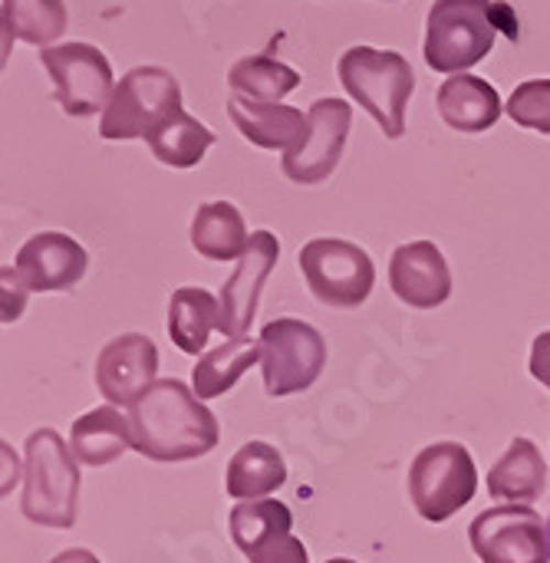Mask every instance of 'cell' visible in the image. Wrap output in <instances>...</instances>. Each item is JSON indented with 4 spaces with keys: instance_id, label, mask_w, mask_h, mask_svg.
Wrapping results in <instances>:
<instances>
[{
    "instance_id": "484cf974",
    "label": "cell",
    "mask_w": 550,
    "mask_h": 563,
    "mask_svg": "<svg viewBox=\"0 0 550 563\" xmlns=\"http://www.w3.org/2000/svg\"><path fill=\"white\" fill-rule=\"evenodd\" d=\"M145 142H148L152 155L162 165H168V168H195V165H201L205 152L215 145V132L205 122H198L195 115H188L185 109H178Z\"/></svg>"
},
{
    "instance_id": "44dd1931",
    "label": "cell",
    "mask_w": 550,
    "mask_h": 563,
    "mask_svg": "<svg viewBox=\"0 0 550 563\" xmlns=\"http://www.w3.org/2000/svg\"><path fill=\"white\" fill-rule=\"evenodd\" d=\"M287 462L271 442H248L241 445L224 472V492L238 501H257L284 488Z\"/></svg>"
},
{
    "instance_id": "f546056e",
    "label": "cell",
    "mask_w": 550,
    "mask_h": 563,
    "mask_svg": "<svg viewBox=\"0 0 550 563\" xmlns=\"http://www.w3.org/2000/svg\"><path fill=\"white\" fill-rule=\"evenodd\" d=\"M248 563H310V554H307L304 541H297V538L290 534L287 541H280L277 548L264 551L257 561H248Z\"/></svg>"
},
{
    "instance_id": "7c38bea8",
    "label": "cell",
    "mask_w": 550,
    "mask_h": 563,
    "mask_svg": "<svg viewBox=\"0 0 550 563\" xmlns=\"http://www.w3.org/2000/svg\"><path fill=\"white\" fill-rule=\"evenodd\" d=\"M280 261V241L271 231H254L248 251L241 254L234 274L224 280L221 287V317H218V330L234 340V336H248L251 320L257 313L261 303V290L267 284V277L274 274Z\"/></svg>"
},
{
    "instance_id": "9a60e30c",
    "label": "cell",
    "mask_w": 550,
    "mask_h": 563,
    "mask_svg": "<svg viewBox=\"0 0 550 563\" xmlns=\"http://www.w3.org/2000/svg\"><path fill=\"white\" fill-rule=\"evenodd\" d=\"M389 287L413 310H436L452 297V271L436 241L399 244L389 257Z\"/></svg>"
},
{
    "instance_id": "5bb4252c",
    "label": "cell",
    "mask_w": 550,
    "mask_h": 563,
    "mask_svg": "<svg viewBox=\"0 0 550 563\" xmlns=\"http://www.w3.org/2000/svg\"><path fill=\"white\" fill-rule=\"evenodd\" d=\"M13 271L20 274V280L26 284L30 294L73 290L89 271V254L69 234L40 231L16 251Z\"/></svg>"
},
{
    "instance_id": "4fadbf2b",
    "label": "cell",
    "mask_w": 550,
    "mask_h": 563,
    "mask_svg": "<svg viewBox=\"0 0 550 563\" xmlns=\"http://www.w3.org/2000/svg\"><path fill=\"white\" fill-rule=\"evenodd\" d=\"M158 350L145 333H119L99 350L96 386L109 406L132 409L158 379Z\"/></svg>"
},
{
    "instance_id": "f1b7e54d",
    "label": "cell",
    "mask_w": 550,
    "mask_h": 563,
    "mask_svg": "<svg viewBox=\"0 0 550 563\" xmlns=\"http://www.w3.org/2000/svg\"><path fill=\"white\" fill-rule=\"evenodd\" d=\"M26 284L20 280V274L13 267H3V323L20 320L23 307H26Z\"/></svg>"
},
{
    "instance_id": "6da1fadb",
    "label": "cell",
    "mask_w": 550,
    "mask_h": 563,
    "mask_svg": "<svg viewBox=\"0 0 550 563\" xmlns=\"http://www.w3.org/2000/svg\"><path fill=\"white\" fill-rule=\"evenodd\" d=\"M129 426L135 452L162 465L205 459L218 449L221 439L215 412L195 396L191 386L172 376L158 379L129 409Z\"/></svg>"
},
{
    "instance_id": "2e32d148",
    "label": "cell",
    "mask_w": 550,
    "mask_h": 563,
    "mask_svg": "<svg viewBox=\"0 0 550 563\" xmlns=\"http://www.w3.org/2000/svg\"><path fill=\"white\" fill-rule=\"evenodd\" d=\"M436 106H439V115L449 129L469 132V135L488 132L505 112L498 89L488 79L472 76V73L449 76L436 92Z\"/></svg>"
},
{
    "instance_id": "1f68e13d",
    "label": "cell",
    "mask_w": 550,
    "mask_h": 563,
    "mask_svg": "<svg viewBox=\"0 0 550 563\" xmlns=\"http://www.w3.org/2000/svg\"><path fill=\"white\" fill-rule=\"evenodd\" d=\"M50 563H102L92 551H82V548H69L63 554H56Z\"/></svg>"
},
{
    "instance_id": "7a4b0ae2",
    "label": "cell",
    "mask_w": 550,
    "mask_h": 563,
    "mask_svg": "<svg viewBox=\"0 0 550 563\" xmlns=\"http://www.w3.org/2000/svg\"><path fill=\"white\" fill-rule=\"evenodd\" d=\"M498 33L518 40V16L505 0H436L422 53L429 69L459 76L495 49Z\"/></svg>"
},
{
    "instance_id": "83f0119b",
    "label": "cell",
    "mask_w": 550,
    "mask_h": 563,
    "mask_svg": "<svg viewBox=\"0 0 550 563\" xmlns=\"http://www.w3.org/2000/svg\"><path fill=\"white\" fill-rule=\"evenodd\" d=\"M505 112L512 115L515 125L550 135V79H528L515 86Z\"/></svg>"
},
{
    "instance_id": "ac0fdd59",
    "label": "cell",
    "mask_w": 550,
    "mask_h": 563,
    "mask_svg": "<svg viewBox=\"0 0 550 563\" xmlns=\"http://www.w3.org/2000/svg\"><path fill=\"white\" fill-rule=\"evenodd\" d=\"M69 449L79 465L86 468H102L122 459L132 445V426L129 416H122L116 406H96L82 412L73 429H69Z\"/></svg>"
},
{
    "instance_id": "4316f807",
    "label": "cell",
    "mask_w": 550,
    "mask_h": 563,
    "mask_svg": "<svg viewBox=\"0 0 550 563\" xmlns=\"http://www.w3.org/2000/svg\"><path fill=\"white\" fill-rule=\"evenodd\" d=\"M228 86L234 96L254 99V102H280L287 92L300 86V73L267 53L244 56L231 66Z\"/></svg>"
},
{
    "instance_id": "30bf717a",
    "label": "cell",
    "mask_w": 550,
    "mask_h": 563,
    "mask_svg": "<svg viewBox=\"0 0 550 563\" xmlns=\"http://www.w3.org/2000/svg\"><path fill=\"white\" fill-rule=\"evenodd\" d=\"M482 563H550L548 525L531 505H502L482 511L469 528Z\"/></svg>"
},
{
    "instance_id": "9c48e42d",
    "label": "cell",
    "mask_w": 550,
    "mask_h": 563,
    "mask_svg": "<svg viewBox=\"0 0 550 563\" xmlns=\"http://www.w3.org/2000/svg\"><path fill=\"white\" fill-rule=\"evenodd\" d=\"M40 63L50 73L53 99L66 115L86 119V115L106 112V106L116 92V76L99 46L56 43L40 53Z\"/></svg>"
},
{
    "instance_id": "3957f363",
    "label": "cell",
    "mask_w": 550,
    "mask_h": 563,
    "mask_svg": "<svg viewBox=\"0 0 550 563\" xmlns=\"http://www.w3.org/2000/svg\"><path fill=\"white\" fill-rule=\"evenodd\" d=\"M79 462L53 429H33L23 445L20 511L30 525L69 531L76 525Z\"/></svg>"
},
{
    "instance_id": "52a82bcc",
    "label": "cell",
    "mask_w": 550,
    "mask_h": 563,
    "mask_svg": "<svg viewBox=\"0 0 550 563\" xmlns=\"http://www.w3.org/2000/svg\"><path fill=\"white\" fill-rule=\"evenodd\" d=\"M310 294L333 310H356L376 287V264L366 247L343 238H314L297 257Z\"/></svg>"
},
{
    "instance_id": "d6986e66",
    "label": "cell",
    "mask_w": 550,
    "mask_h": 563,
    "mask_svg": "<svg viewBox=\"0 0 550 563\" xmlns=\"http://www.w3.org/2000/svg\"><path fill=\"white\" fill-rule=\"evenodd\" d=\"M548 488V462L531 439H515L488 472V495L505 505H535Z\"/></svg>"
},
{
    "instance_id": "d4e9b609",
    "label": "cell",
    "mask_w": 550,
    "mask_h": 563,
    "mask_svg": "<svg viewBox=\"0 0 550 563\" xmlns=\"http://www.w3.org/2000/svg\"><path fill=\"white\" fill-rule=\"evenodd\" d=\"M3 36L23 40L30 46H50L66 33L69 13L63 0H0Z\"/></svg>"
},
{
    "instance_id": "603a6c76",
    "label": "cell",
    "mask_w": 550,
    "mask_h": 563,
    "mask_svg": "<svg viewBox=\"0 0 550 563\" xmlns=\"http://www.w3.org/2000/svg\"><path fill=\"white\" fill-rule=\"evenodd\" d=\"M218 317H221V300L211 290L178 287L168 300V336L182 353L201 356L208 336L218 330Z\"/></svg>"
},
{
    "instance_id": "ffe728a7",
    "label": "cell",
    "mask_w": 550,
    "mask_h": 563,
    "mask_svg": "<svg viewBox=\"0 0 550 563\" xmlns=\"http://www.w3.org/2000/svg\"><path fill=\"white\" fill-rule=\"evenodd\" d=\"M231 541L248 561H257L264 551L277 548L280 541L290 538L294 531V515L284 501L274 498H257V501H241L228 515Z\"/></svg>"
},
{
    "instance_id": "836d02e7",
    "label": "cell",
    "mask_w": 550,
    "mask_h": 563,
    "mask_svg": "<svg viewBox=\"0 0 550 563\" xmlns=\"http://www.w3.org/2000/svg\"><path fill=\"white\" fill-rule=\"evenodd\" d=\"M548 541H550V518H548Z\"/></svg>"
},
{
    "instance_id": "7402d4cb",
    "label": "cell",
    "mask_w": 550,
    "mask_h": 563,
    "mask_svg": "<svg viewBox=\"0 0 550 563\" xmlns=\"http://www.w3.org/2000/svg\"><path fill=\"white\" fill-rule=\"evenodd\" d=\"M251 234L231 201H205L191 218V247L208 261H241Z\"/></svg>"
},
{
    "instance_id": "8992f818",
    "label": "cell",
    "mask_w": 550,
    "mask_h": 563,
    "mask_svg": "<svg viewBox=\"0 0 550 563\" xmlns=\"http://www.w3.org/2000/svg\"><path fill=\"white\" fill-rule=\"evenodd\" d=\"M178 109H182L178 79L162 66H135L116 82V92L99 122V135L109 142L148 139Z\"/></svg>"
},
{
    "instance_id": "d6a6232c",
    "label": "cell",
    "mask_w": 550,
    "mask_h": 563,
    "mask_svg": "<svg viewBox=\"0 0 550 563\" xmlns=\"http://www.w3.org/2000/svg\"><path fill=\"white\" fill-rule=\"evenodd\" d=\"M327 563H356V561H350V558H330Z\"/></svg>"
},
{
    "instance_id": "5b68a950",
    "label": "cell",
    "mask_w": 550,
    "mask_h": 563,
    "mask_svg": "<svg viewBox=\"0 0 550 563\" xmlns=\"http://www.w3.org/2000/svg\"><path fill=\"white\" fill-rule=\"evenodd\" d=\"M479 492V468L462 442H436L409 465V498L422 521L446 525Z\"/></svg>"
},
{
    "instance_id": "4dcf8cb0",
    "label": "cell",
    "mask_w": 550,
    "mask_h": 563,
    "mask_svg": "<svg viewBox=\"0 0 550 563\" xmlns=\"http://www.w3.org/2000/svg\"><path fill=\"white\" fill-rule=\"evenodd\" d=\"M531 376L550 389V330L538 333L531 343Z\"/></svg>"
},
{
    "instance_id": "8fae6325",
    "label": "cell",
    "mask_w": 550,
    "mask_h": 563,
    "mask_svg": "<svg viewBox=\"0 0 550 563\" xmlns=\"http://www.w3.org/2000/svg\"><path fill=\"white\" fill-rule=\"evenodd\" d=\"M350 125H353V106L346 99H333V96L317 99L307 112V135L300 139V145L284 152L280 162L284 175L294 185L327 181L340 165V155L350 139Z\"/></svg>"
},
{
    "instance_id": "e0dca14e",
    "label": "cell",
    "mask_w": 550,
    "mask_h": 563,
    "mask_svg": "<svg viewBox=\"0 0 550 563\" xmlns=\"http://www.w3.org/2000/svg\"><path fill=\"white\" fill-rule=\"evenodd\" d=\"M228 115L238 125V132L257 148L290 152L307 135V115L284 102H254L244 96H231Z\"/></svg>"
},
{
    "instance_id": "cb8c5ba5",
    "label": "cell",
    "mask_w": 550,
    "mask_h": 563,
    "mask_svg": "<svg viewBox=\"0 0 550 563\" xmlns=\"http://www.w3.org/2000/svg\"><path fill=\"white\" fill-rule=\"evenodd\" d=\"M261 363V340L254 336H234L224 340L218 350L205 353L191 369V389L201 402L218 399L238 386V379Z\"/></svg>"
},
{
    "instance_id": "ba28073f",
    "label": "cell",
    "mask_w": 550,
    "mask_h": 563,
    "mask_svg": "<svg viewBox=\"0 0 550 563\" xmlns=\"http://www.w3.org/2000/svg\"><path fill=\"white\" fill-rule=\"evenodd\" d=\"M327 366V340L323 333L294 317H280L264 323L261 330V369L264 393L271 399L307 393Z\"/></svg>"
},
{
    "instance_id": "277c9868",
    "label": "cell",
    "mask_w": 550,
    "mask_h": 563,
    "mask_svg": "<svg viewBox=\"0 0 550 563\" xmlns=\"http://www.w3.org/2000/svg\"><path fill=\"white\" fill-rule=\"evenodd\" d=\"M343 89L376 119L386 139L406 135V109L416 92V73L396 49L350 46L337 63Z\"/></svg>"
}]
</instances>
